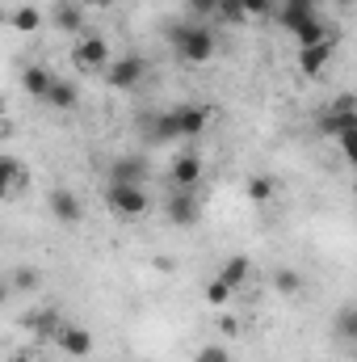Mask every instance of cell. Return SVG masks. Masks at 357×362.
I'll return each mask as SVG.
<instances>
[{
  "label": "cell",
  "mask_w": 357,
  "mask_h": 362,
  "mask_svg": "<svg viewBox=\"0 0 357 362\" xmlns=\"http://www.w3.org/2000/svg\"><path fill=\"white\" fill-rule=\"evenodd\" d=\"M164 38H169V47L177 51L185 64H210V59H214V51H219V42H214V30H210L206 21H193V17L169 21Z\"/></svg>",
  "instance_id": "6da1fadb"
},
{
  "label": "cell",
  "mask_w": 357,
  "mask_h": 362,
  "mask_svg": "<svg viewBox=\"0 0 357 362\" xmlns=\"http://www.w3.org/2000/svg\"><path fill=\"white\" fill-rule=\"evenodd\" d=\"M105 206H109L114 215H122V219H143V215H147V206H152V198H147V189H143V185L109 181V185H105Z\"/></svg>",
  "instance_id": "7a4b0ae2"
},
{
  "label": "cell",
  "mask_w": 357,
  "mask_h": 362,
  "mask_svg": "<svg viewBox=\"0 0 357 362\" xmlns=\"http://www.w3.org/2000/svg\"><path fill=\"white\" fill-rule=\"evenodd\" d=\"M139 139L147 144V148H164V144H177V118H173V110H147V114H139Z\"/></svg>",
  "instance_id": "3957f363"
},
{
  "label": "cell",
  "mask_w": 357,
  "mask_h": 362,
  "mask_svg": "<svg viewBox=\"0 0 357 362\" xmlns=\"http://www.w3.org/2000/svg\"><path fill=\"white\" fill-rule=\"evenodd\" d=\"M315 127H320V135H341V131H349V127H357V101L349 97V93H341L320 118H315Z\"/></svg>",
  "instance_id": "277c9868"
},
{
  "label": "cell",
  "mask_w": 357,
  "mask_h": 362,
  "mask_svg": "<svg viewBox=\"0 0 357 362\" xmlns=\"http://www.w3.org/2000/svg\"><path fill=\"white\" fill-rule=\"evenodd\" d=\"M143 76H147V59L143 55H122V59H114L105 68V85L109 89H122V93L143 85Z\"/></svg>",
  "instance_id": "5b68a950"
},
{
  "label": "cell",
  "mask_w": 357,
  "mask_h": 362,
  "mask_svg": "<svg viewBox=\"0 0 357 362\" xmlns=\"http://www.w3.org/2000/svg\"><path fill=\"white\" fill-rule=\"evenodd\" d=\"M105 59H109V42H105L101 34H85L80 47L72 51V68H76V72H101Z\"/></svg>",
  "instance_id": "8992f818"
},
{
  "label": "cell",
  "mask_w": 357,
  "mask_h": 362,
  "mask_svg": "<svg viewBox=\"0 0 357 362\" xmlns=\"http://www.w3.org/2000/svg\"><path fill=\"white\" fill-rule=\"evenodd\" d=\"M202 173H206L202 156L198 152H181L177 160H173V169H169V185L173 189H198L202 185Z\"/></svg>",
  "instance_id": "52a82bcc"
},
{
  "label": "cell",
  "mask_w": 357,
  "mask_h": 362,
  "mask_svg": "<svg viewBox=\"0 0 357 362\" xmlns=\"http://www.w3.org/2000/svg\"><path fill=\"white\" fill-rule=\"evenodd\" d=\"M51 341H55V350H63V354H72V358H89L92 354V333L80 329V325H68V320L55 329Z\"/></svg>",
  "instance_id": "ba28073f"
},
{
  "label": "cell",
  "mask_w": 357,
  "mask_h": 362,
  "mask_svg": "<svg viewBox=\"0 0 357 362\" xmlns=\"http://www.w3.org/2000/svg\"><path fill=\"white\" fill-rule=\"evenodd\" d=\"M337 42V34H328L324 42H311V47H298V72L303 76H324V68L332 64V47Z\"/></svg>",
  "instance_id": "9c48e42d"
},
{
  "label": "cell",
  "mask_w": 357,
  "mask_h": 362,
  "mask_svg": "<svg viewBox=\"0 0 357 362\" xmlns=\"http://www.w3.org/2000/svg\"><path fill=\"white\" fill-rule=\"evenodd\" d=\"M164 211H169V223H173V228H193V223L202 219V206H198L193 189H173Z\"/></svg>",
  "instance_id": "30bf717a"
},
{
  "label": "cell",
  "mask_w": 357,
  "mask_h": 362,
  "mask_svg": "<svg viewBox=\"0 0 357 362\" xmlns=\"http://www.w3.org/2000/svg\"><path fill=\"white\" fill-rule=\"evenodd\" d=\"M173 118H177V135L181 139H198V135L210 127L214 110H210V105H177Z\"/></svg>",
  "instance_id": "8fae6325"
},
{
  "label": "cell",
  "mask_w": 357,
  "mask_h": 362,
  "mask_svg": "<svg viewBox=\"0 0 357 362\" xmlns=\"http://www.w3.org/2000/svg\"><path fill=\"white\" fill-rule=\"evenodd\" d=\"M147 160L139 156V152H126V156H118L114 160V169H109V181H126V185H143L147 181Z\"/></svg>",
  "instance_id": "7c38bea8"
},
{
  "label": "cell",
  "mask_w": 357,
  "mask_h": 362,
  "mask_svg": "<svg viewBox=\"0 0 357 362\" xmlns=\"http://www.w3.org/2000/svg\"><path fill=\"white\" fill-rule=\"evenodd\" d=\"M311 17H320V4L315 0H282V13H277V21H282V30H298L303 21H311Z\"/></svg>",
  "instance_id": "4fadbf2b"
},
{
  "label": "cell",
  "mask_w": 357,
  "mask_h": 362,
  "mask_svg": "<svg viewBox=\"0 0 357 362\" xmlns=\"http://www.w3.org/2000/svg\"><path fill=\"white\" fill-rule=\"evenodd\" d=\"M51 17H55V30H63V34H85V4L59 0V4L51 8Z\"/></svg>",
  "instance_id": "5bb4252c"
},
{
  "label": "cell",
  "mask_w": 357,
  "mask_h": 362,
  "mask_svg": "<svg viewBox=\"0 0 357 362\" xmlns=\"http://www.w3.org/2000/svg\"><path fill=\"white\" fill-rule=\"evenodd\" d=\"M51 215H55L59 223H80L85 206H80V198H76L72 189H51Z\"/></svg>",
  "instance_id": "9a60e30c"
},
{
  "label": "cell",
  "mask_w": 357,
  "mask_h": 362,
  "mask_svg": "<svg viewBox=\"0 0 357 362\" xmlns=\"http://www.w3.org/2000/svg\"><path fill=\"white\" fill-rule=\"evenodd\" d=\"M248 274H253V262H248V257H231V262H223V270H219L214 282H223V286L236 295V291L248 282Z\"/></svg>",
  "instance_id": "2e32d148"
},
{
  "label": "cell",
  "mask_w": 357,
  "mask_h": 362,
  "mask_svg": "<svg viewBox=\"0 0 357 362\" xmlns=\"http://www.w3.org/2000/svg\"><path fill=\"white\" fill-rule=\"evenodd\" d=\"M42 101H47V105H55V110H76V101H80V89H76L72 81H59V76H55Z\"/></svg>",
  "instance_id": "e0dca14e"
},
{
  "label": "cell",
  "mask_w": 357,
  "mask_h": 362,
  "mask_svg": "<svg viewBox=\"0 0 357 362\" xmlns=\"http://www.w3.org/2000/svg\"><path fill=\"white\" fill-rule=\"evenodd\" d=\"M17 185H25V165H17L13 156H0V202H4Z\"/></svg>",
  "instance_id": "ac0fdd59"
},
{
  "label": "cell",
  "mask_w": 357,
  "mask_h": 362,
  "mask_svg": "<svg viewBox=\"0 0 357 362\" xmlns=\"http://www.w3.org/2000/svg\"><path fill=\"white\" fill-rule=\"evenodd\" d=\"M51 81H55V76H51L47 68H38V64H30V68L21 72V85H25V93H30V97H38V101L47 97V89H51Z\"/></svg>",
  "instance_id": "d6986e66"
},
{
  "label": "cell",
  "mask_w": 357,
  "mask_h": 362,
  "mask_svg": "<svg viewBox=\"0 0 357 362\" xmlns=\"http://www.w3.org/2000/svg\"><path fill=\"white\" fill-rule=\"evenodd\" d=\"M25 325H30L34 333H42V337H55V329L63 325V316H59V312H30Z\"/></svg>",
  "instance_id": "ffe728a7"
},
{
  "label": "cell",
  "mask_w": 357,
  "mask_h": 362,
  "mask_svg": "<svg viewBox=\"0 0 357 362\" xmlns=\"http://www.w3.org/2000/svg\"><path fill=\"white\" fill-rule=\"evenodd\" d=\"M8 21H13V30H21V34H34V30L42 25V13H38L34 4H21V8L8 17Z\"/></svg>",
  "instance_id": "44dd1931"
},
{
  "label": "cell",
  "mask_w": 357,
  "mask_h": 362,
  "mask_svg": "<svg viewBox=\"0 0 357 362\" xmlns=\"http://www.w3.org/2000/svg\"><path fill=\"white\" fill-rule=\"evenodd\" d=\"M332 30H324V21L320 17H311V21H303L298 30H294V38H298V47H311V42H324Z\"/></svg>",
  "instance_id": "7402d4cb"
},
{
  "label": "cell",
  "mask_w": 357,
  "mask_h": 362,
  "mask_svg": "<svg viewBox=\"0 0 357 362\" xmlns=\"http://www.w3.org/2000/svg\"><path fill=\"white\" fill-rule=\"evenodd\" d=\"M214 17L227 21V25H244V21H248L244 8H240V0H214Z\"/></svg>",
  "instance_id": "603a6c76"
},
{
  "label": "cell",
  "mask_w": 357,
  "mask_h": 362,
  "mask_svg": "<svg viewBox=\"0 0 357 362\" xmlns=\"http://www.w3.org/2000/svg\"><path fill=\"white\" fill-rule=\"evenodd\" d=\"M337 329H341V337H345V341H357V316H353V308H349V303L337 312Z\"/></svg>",
  "instance_id": "cb8c5ba5"
},
{
  "label": "cell",
  "mask_w": 357,
  "mask_h": 362,
  "mask_svg": "<svg viewBox=\"0 0 357 362\" xmlns=\"http://www.w3.org/2000/svg\"><path fill=\"white\" fill-rule=\"evenodd\" d=\"M248 198L253 202H269L273 198V177H253L248 181Z\"/></svg>",
  "instance_id": "d4e9b609"
},
{
  "label": "cell",
  "mask_w": 357,
  "mask_h": 362,
  "mask_svg": "<svg viewBox=\"0 0 357 362\" xmlns=\"http://www.w3.org/2000/svg\"><path fill=\"white\" fill-rule=\"evenodd\" d=\"M185 17H193V21L214 17V0H185Z\"/></svg>",
  "instance_id": "484cf974"
},
{
  "label": "cell",
  "mask_w": 357,
  "mask_h": 362,
  "mask_svg": "<svg viewBox=\"0 0 357 362\" xmlns=\"http://www.w3.org/2000/svg\"><path fill=\"white\" fill-rule=\"evenodd\" d=\"M193 362H231V354H227V346L210 341V346H202V350H198V358H193Z\"/></svg>",
  "instance_id": "4316f807"
},
{
  "label": "cell",
  "mask_w": 357,
  "mask_h": 362,
  "mask_svg": "<svg viewBox=\"0 0 357 362\" xmlns=\"http://www.w3.org/2000/svg\"><path fill=\"white\" fill-rule=\"evenodd\" d=\"M273 286H277L282 295H294V291L303 286V278H298L294 270H277V278H273Z\"/></svg>",
  "instance_id": "83f0119b"
},
{
  "label": "cell",
  "mask_w": 357,
  "mask_h": 362,
  "mask_svg": "<svg viewBox=\"0 0 357 362\" xmlns=\"http://www.w3.org/2000/svg\"><path fill=\"white\" fill-rule=\"evenodd\" d=\"M337 144H341V156H345V160H357V127L341 131V135H337Z\"/></svg>",
  "instance_id": "f1b7e54d"
},
{
  "label": "cell",
  "mask_w": 357,
  "mask_h": 362,
  "mask_svg": "<svg viewBox=\"0 0 357 362\" xmlns=\"http://www.w3.org/2000/svg\"><path fill=\"white\" fill-rule=\"evenodd\" d=\"M240 8H244V17H265V13H273V0H240Z\"/></svg>",
  "instance_id": "f546056e"
},
{
  "label": "cell",
  "mask_w": 357,
  "mask_h": 362,
  "mask_svg": "<svg viewBox=\"0 0 357 362\" xmlns=\"http://www.w3.org/2000/svg\"><path fill=\"white\" fill-rule=\"evenodd\" d=\"M227 299H231V291H227L223 282H210V286H206V303H214V308H223Z\"/></svg>",
  "instance_id": "4dcf8cb0"
},
{
  "label": "cell",
  "mask_w": 357,
  "mask_h": 362,
  "mask_svg": "<svg viewBox=\"0 0 357 362\" xmlns=\"http://www.w3.org/2000/svg\"><path fill=\"white\" fill-rule=\"evenodd\" d=\"M13 286L34 291V286H38V270H17V274H13Z\"/></svg>",
  "instance_id": "1f68e13d"
},
{
  "label": "cell",
  "mask_w": 357,
  "mask_h": 362,
  "mask_svg": "<svg viewBox=\"0 0 357 362\" xmlns=\"http://www.w3.org/2000/svg\"><path fill=\"white\" fill-rule=\"evenodd\" d=\"M219 329H223V333L231 337V333H236V320H231V316H219Z\"/></svg>",
  "instance_id": "d6a6232c"
},
{
  "label": "cell",
  "mask_w": 357,
  "mask_h": 362,
  "mask_svg": "<svg viewBox=\"0 0 357 362\" xmlns=\"http://www.w3.org/2000/svg\"><path fill=\"white\" fill-rule=\"evenodd\" d=\"M8 362H34V358H25V354H13V358H8Z\"/></svg>",
  "instance_id": "836d02e7"
},
{
  "label": "cell",
  "mask_w": 357,
  "mask_h": 362,
  "mask_svg": "<svg viewBox=\"0 0 357 362\" xmlns=\"http://www.w3.org/2000/svg\"><path fill=\"white\" fill-rule=\"evenodd\" d=\"M4 299H8V286H0V303H4Z\"/></svg>",
  "instance_id": "e575fe53"
},
{
  "label": "cell",
  "mask_w": 357,
  "mask_h": 362,
  "mask_svg": "<svg viewBox=\"0 0 357 362\" xmlns=\"http://www.w3.org/2000/svg\"><path fill=\"white\" fill-rule=\"evenodd\" d=\"M80 4H85V8H89V4H105V0H80Z\"/></svg>",
  "instance_id": "d590c367"
},
{
  "label": "cell",
  "mask_w": 357,
  "mask_h": 362,
  "mask_svg": "<svg viewBox=\"0 0 357 362\" xmlns=\"http://www.w3.org/2000/svg\"><path fill=\"white\" fill-rule=\"evenodd\" d=\"M349 4H353V0H341V8H349Z\"/></svg>",
  "instance_id": "8d00e7d4"
}]
</instances>
